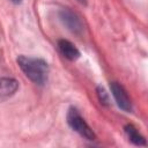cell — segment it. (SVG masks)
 <instances>
[{"mask_svg": "<svg viewBox=\"0 0 148 148\" xmlns=\"http://www.w3.org/2000/svg\"><path fill=\"white\" fill-rule=\"evenodd\" d=\"M18 89V82L13 77H0V103L10 98Z\"/></svg>", "mask_w": 148, "mask_h": 148, "instance_id": "cell-5", "label": "cell"}, {"mask_svg": "<svg viewBox=\"0 0 148 148\" xmlns=\"http://www.w3.org/2000/svg\"><path fill=\"white\" fill-rule=\"evenodd\" d=\"M80 1H81V2H84V0H80Z\"/></svg>", "mask_w": 148, "mask_h": 148, "instance_id": "cell-10", "label": "cell"}, {"mask_svg": "<svg viewBox=\"0 0 148 148\" xmlns=\"http://www.w3.org/2000/svg\"><path fill=\"white\" fill-rule=\"evenodd\" d=\"M58 49L60 53L68 60L74 61L80 57V51L75 47L74 44H72L69 40L66 39H60L58 42Z\"/></svg>", "mask_w": 148, "mask_h": 148, "instance_id": "cell-6", "label": "cell"}, {"mask_svg": "<svg viewBox=\"0 0 148 148\" xmlns=\"http://www.w3.org/2000/svg\"><path fill=\"white\" fill-rule=\"evenodd\" d=\"M17 64L25 76L38 86L45 84L47 81L49 66L47 62L39 58H32L27 56H20L17 58Z\"/></svg>", "mask_w": 148, "mask_h": 148, "instance_id": "cell-1", "label": "cell"}, {"mask_svg": "<svg viewBox=\"0 0 148 148\" xmlns=\"http://www.w3.org/2000/svg\"><path fill=\"white\" fill-rule=\"evenodd\" d=\"M67 123L72 130H74L76 133H79L82 138L87 140H94L95 133L89 127V125L86 123V120L81 117V114L77 112L76 109L71 108L67 112Z\"/></svg>", "mask_w": 148, "mask_h": 148, "instance_id": "cell-2", "label": "cell"}, {"mask_svg": "<svg viewBox=\"0 0 148 148\" xmlns=\"http://www.w3.org/2000/svg\"><path fill=\"white\" fill-rule=\"evenodd\" d=\"M97 96H98V99L102 104L104 105H109V96H108V92L105 91V89L103 87H97Z\"/></svg>", "mask_w": 148, "mask_h": 148, "instance_id": "cell-8", "label": "cell"}, {"mask_svg": "<svg viewBox=\"0 0 148 148\" xmlns=\"http://www.w3.org/2000/svg\"><path fill=\"white\" fill-rule=\"evenodd\" d=\"M110 88H111V92H112V96H113L117 105L121 110H124L126 112H131L132 111V103H131V99H130L127 92L123 88V86H120L117 82H111Z\"/></svg>", "mask_w": 148, "mask_h": 148, "instance_id": "cell-4", "label": "cell"}, {"mask_svg": "<svg viewBox=\"0 0 148 148\" xmlns=\"http://www.w3.org/2000/svg\"><path fill=\"white\" fill-rule=\"evenodd\" d=\"M58 16H59L60 22L71 32L79 35L83 31V23H82L81 18L79 17V15L76 13H74L73 10H71L68 8H62L59 10Z\"/></svg>", "mask_w": 148, "mask_h": 148, "instance_id": "cell-3", "label": "cell"}, {"mask_svg": "<svg viewBox=\"0 0 148 148\" xmlns=\"http://www.w3.org/2000/svg\"><path fill=\"white\" fill-rule=\"evenodd\" d=\"M124 130H125V133H126L128 140H130L132 143H134V145H136V146H146V140H145V138L138 132V130H136L133 125H126V126L124 127Z\"/></svg>", "mask_w": 148, "mask_h": 148, "instance_id": "cell-7", "label": "cell"}, {"mask_svg": "<svg viewBox=\"0 0 148 148\" xmlns=\"http://www.w3.org/2000/svg\"><path fill=\"white\" fill-rule=\"evenodd\" d=\"M13 3H21L22 2V0H10Z\"/></svg>", "mask_w": 148, "mask_h": 148, "instance_id": "cell-9", "label": "cell"}]
</instances>
